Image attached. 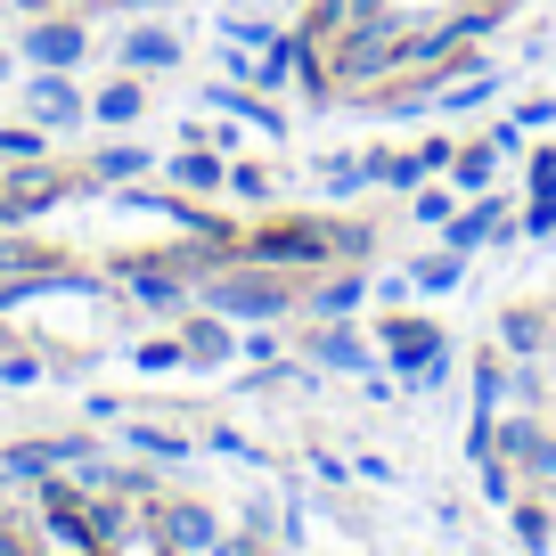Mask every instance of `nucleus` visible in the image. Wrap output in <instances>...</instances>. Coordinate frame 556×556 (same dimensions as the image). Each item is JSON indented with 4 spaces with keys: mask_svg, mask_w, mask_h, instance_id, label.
<instances>
[{
    "mask_svg": "<svg viewBox=\"0 0 556 556\" xmlns=\"http://www.w3.org/2000/svg\"><path fill=\"white\" fill-rule=\"evenodd\" d=\"M319 361H328V368H368V352H361V336H352V319H344V328H336V319H328V336H319Z\"/></svg>",
    "mask_w": 556,
    "mask_h": 556,
    "instance_id": "17",
    "label": "nucleus"
},
{
    "mask_svg": "<svg viewBox=\"0 0 556 556\" xmlns=\"http://www.w3.org/2000/svg\"><path fill=\"white\" fill-rule=\"evenodd\" d=\"M180 344H189V361H197V368H213V361H229V352H238V344H229V328H222V319H197V328L180 336Z\"/></svg>",
    "mask_w": 556,
    "mask_h": 556,
    "instance_id": "16",
    "label": "nucleus"
},
{
    "mask_svg": "<svg viewBox=\"0 0 556 556\" xmlns=\"http://www.w3.org/2000/svg\"><path fill=\"white\" fill-rule=\"evenodd\" d=\"M384 66H401V34H393V25H344V41H336V66H328V74H344V83H368V74H384Z\"/></svg>",
    "mask_w": 556,
    "mask_h": 556,
    "instance_id": "1",
    "label": "nucleus"
},
{
    "mask_svg": "<svg viewBox=\"0 0 556 556\" xmlns=\"http://www.w3.org/2000/svg\"><path fill=\"white\" fill-rule=\"evenodd\" d=\"M131 295L148 303V312H173V303H180V278H173V262H131Z\"/></svg>",
    "mask_w": 556,
    "mask_h": 556,
    "instance_id": "12",
    "label": "nucleus"
},
{
    "mask_svg": "<svg viewBox=\"0 0 556 556\" xmlns=\"http://www.w3.org/2000/svg\"><path fill=\"white\" fill-rule=\"evenodd\" d=\"M368 173H377V164H352V156H336V164H328V189H344V197H352Z\"/></svg>",
    "mask_w": 556,
    "mask_h": 556,
    "instance_id": "25",
    "label": "nucleus"
},
{
    "mask_svg": "<svg viewBox=\"0 0 556 556\" xmlns=\"http://www.w3.org/2000/svg\"><path fill=\"white\" fill-rule=\"evenodd\" d=\"M458 270H467V254H434V262H417V287H426V295H442V287H458Z\"/></svg>",
    "mask_w": 556,
    "mask_h": 556,
    "instance_id": "21",
    "label": "nucleus"
},
{
    "mask_svg": "<svg viewBox=\"0 0 556 556\" xmlns=\"http://www.w3.org/2000/svg\"><path fill=\"white\" fill-rule=\"evenodd\" d=\"M173 180H180V189H222L229 164H222V148H189V156L173 164Z\"/></svg>",
    "mask_w": 556,
    "mask_h": 556,
    "instance_id": "13",
    "label": "nucleus"
},
{
    "mask_svg": "<svg viewBox=\"0 0 556 556\" xmlns=\"http://www.w3.org/2000/svg\"><path fill=\"white\" fill-rule=\"evenodd\" d=\"M139 173H148V148H131V139L99 148V180H139Z\"/></svg>",
    "mask_w": 556,
    "mask_h": 556,
    "instance_id": "19",
    "label": "nucleus"
},
{
    "mask_svg": "<svg viewBox=\"0 0 556 556\" xmlns=\"http://www.w3.org/2000/svg\"><path fill=\"white\" fill-rule=\"evenodd\" d=\"M131 442H139V451H148V458H180V442H173V434H148V426H139Z\"/></svg>",
    "mask_w": 556,
    "mask_h": 556,
    "instance_id": "30",
    "label": "nucleus"
},
{
    "mask_svg": "<svg viewBox=\"0 0 556 556\" xmlns=\"http://www.w3.org/2000/svg\"><path fill=\"white\" fill-rule=\"evenodd\" d=\"M164 540H173L180 556H205V548H222V523H213L205 507H164Z\"/></svg>",
    "mask_w": 556,
    "mask_h": 556,
    "instance_id": "9",
    "label": "nucleus"
},
{
    "mask_svg": "<svg viewBox=\"0 0 556 556\" xmlns=\"http://www.w3.org/2000/svg\"><path fill=\"white\" fill-rule=\"evenodd\" d=\"M384 352H393V368L409 377L417 361H434V352H442V328H434V319H393V328H384Z\"/></svg>",
    "mask_w": 556,
    "mask_h": 556,
    "instance_id": "7",
    "label": "nucleus"
},
{
    "mask_svg": "<svg viewBox=\"0 0 556 556\" xmlns=\"http://www.w3.org/2000/svg\"><path fill=\"white\" fill-rule=\"evenodd\" d=\"M516 532L532 540V548H548V516H540V507H516Z\"/></svg>",
    "mask_w": 556,
    "mask_h": 556,
    "instance_id": "28",
    "label": "nucleus"
},
{
    "mask_svg": "<svg viewBox=\"0 0 556 556\" xmlns=\"http://www.w3.org/2000/svg\"><path fill=\"white\" fill-rule=\"evenodd\" d=\"M83 50H90V34L83 25H34V34H25V58H34V66H83Z\"/></svg>",
    "mask_w": 556,
    "mask_h": 556,
    "instance_id": "6",
    "label": "nucleus"
},
{
    "mask_svg": "<svg viewBox=\"0 0 556 556\" xmlns=\"http://www.w3.org/2000/svg\"><path fill=\"white\" fill-rule=\"evenodd\" d=\"M74 458H83V442H34V451H9V475H17V483H41V475L74 467Z\"/></svg>",
    "mask_w": 556,
    "mask_h": 556,
    "instance_id": "11",
    "label": "nucleus"
},
{
    "mask_svg": "<svg viewBox=\"0 0 556 556\" xmlns=\"http://www.w3.org/2000/svg\"><path fill=\"white\" fill-rule=\"evenodd\" d=\"M409 213H417V222H451V189H417Z\"/></svg>",
    "mask_w": 556,
    "mask_h": 556,
    "instance_id": "26",
    "label": "nucleus"
},
{
    "mask_svg": "<svg viewBox=\"0 0 556 556\" xmlns=\"http://www.w3.org/2000/svg\"><path fill=\"white\" fill-rule=\"evenodd\" d=\"M58 197H66V180H58V173H25V180L0 189V222H34V213H50Z\"/></svg>",
    "mask_w": 556,
    "mask_h": 556,
    "instance_id": "5",
    "label": "nucleus"
},
{
    "mask_svg": "<svg viewBox=\"0 0 556 556\" xmlns=\"http://www.w3.org/2000/svg\"><path fill=\"white\" fill-rule=\"evenodd\" d=\"M0 156L34 164V156H41V131H17V123H0Z\"/></svg>",
    "mask_w": 556,
    "mask_h": 556,
    "instance_id": "24",
    "label": "nucleus"
},
{
    "mask_svg": "<svg viewBox=\"0 0 556 556\" xmlns=\"http://www.w3.org/2000/svg\"><path fill=\"white\" fill-rule=\"evenodd\" d=\"M491 164H500V148H451L458 189H491Z\"/></svg>",
    "mask_w": 556,
    "mask_h": 556,
    "instance_id": "18",
    "label": "nucleus"
},
{
    "mask_svg": "<svg viewBox=\"0 0 556 556\" xmlns=\"http://www.w3.org/2000/svg\"><path fill=\"white\" fill-rule=\"evenodd\" d=\"M205 295H213V312H229V319H278L287 312V295H278L270 278H213Z\"/></svg>",
    "mask_w": 556,
    "mask_h": 556,
    "instance_id": "3",
    "label": "nucleus"
},
{
    "mask_svg": "<svg viewBox=\"0 0 556 556\" xmlns=\"http://www.w3.org/2000/svg\"><path fill=\"white\" fill-rule=\"evenodd\" d=\"M0 74H9V58H0Z\"/></svg>",
    "mask_w": 556,
    "mask_h": 556,
    "instance_id": "34",
    "label": "nucleus"
},
{
    "mask_svg": "<svg viewBox=\"0 0 556 556\" xmlns=\"http://www.w3.org/2000/svg\"><path fill=\"white\" fill-rule=\"evenodd\" d=\"M532 336H540V319H532V312H507V344L523 352V344H532Z\"/></svg>",
    "mask_w": 556,
    "mask_h": 556,
    "instance_id": "29",
    "label": "nucleus"
},
{
    "mask_svg": "<svg viewBox=\"0 0 556 556\" xmlns=\"http://www.w3.org/2000/svg\"><path fill=\"white\" fill-rule=\"evenodd\" d=\"M556 229V180H532V213H523V238H548Z\"/></svg>",
    "mask_w": 556,
    "mask_h": 556,
    "instance_id": "22",
    "label": "nucleus"
},
{
    "mask_svg": "<svg viewBox=\"0 0 556 556\" xmlns=\"http://www.w3.org/2000/svg\"><path fill=\"white\" fill-rule=\"evenodd\" d=\"M139 106H148L139 83H106L99 99H90V115H99V123H139Z\"/></svg>",
    "mask_w": 556,
    "mask_h": 556,
    "instance_id": "14",
    "label": "nucleus"
},
{
    "mask_svg": "<svg viewBox=\"0 0 556 556\" xmlns=\"http://www.w3.org/2000/svg\"><path fill=\"white\" fill-rule=\"evenodd\" d=\"M131 361L148 368V377H164V368H180V361H189V344H173V336H156V344H139Z\"/></svg>",
    "mask_w": 556,
    "mask_h": 556,
    "instance_id": "23",
    "label": "nucleus"
},
{
    "mask_svg": "<svg viewBox=\"0 0 556 556\" xmlns=\"http://www.w3.org/2000/svg\"><path fill=\"white\" fill-rule=\"evenodd\" d=\"M164 556H180V548H173V540H164Z\"/></svg>",
    "mask_w": 556,
    "mask_h": 556,
    "instance_id": "33",
    "label": "nucleus"
},
{
    "mask_svg": "<svg viewBox=\"0 0 556 556\" xmlns=\"http://www.w3.org/2000/svg\"><path fill=\"white\" fill-rule=\"evenodd\" d=\"M123 66H148V74L180 66V34H164V25H131V34H123Z\"/></svg>",
    "mask_w": 556,
    "mask_h": 556,
    "instance_id": "8",
    "label": "nucleus"
},
{
    "mask_svg": "<svg viewBox=\"0 0 556 556\" xmlns=\"http://www.w3.org/2000/svg\"><path fill=\"white\" fill-rule=\"evenodd\" d=\"M254 262H270V270H303V262H328L336 254V229H312V222H287V229H262L254 245H245Z\"/></svg>",
    "mask_w": 556,
    "mask_h": 556,
    "instance_id": "2",
    "label": "nucleus"
},
{
    "mask_svg": "<svg viewBox=\"0 0 556 556\" xmlns=\"http://www.w3.org/2000/svg\"><path fill=\"white\" fill-rule=\"evenodd\" d=\"M361 295H368V278H328V287L312 295V312L319 319H352V312H361Z\"/></svg>",
    "mask_w": 556,
    "mask_h": 556,
    "instance_id": "15",
    "label": "nucleus"
},
{
    "mask_svg": "<svg viewBox=\"0 0 556 556\" xmlns=\"http://www.w3.org/2000/svg\"><path fill=\"white\" fill-rule=\"evenodd\" d=\"M17 9H41V0H17Z\"/></svg>",
    "mask_w": 556,
    "mask_h": 556,
    "instance_id": "32",
    "label": "nucleus"
},
{
    "mask_svg": "<svg viewBox=\"0 0 556 556\" xmlns=\"http://www.w3.org/2000/svg\"><path fill=\"white\" fill-rule=\"evenodd\" d=\"M222 115H238V123H254V131H278V106H254V99H238V90H205Z\"/></svg>",
    "mask_w": 556,
    "mask_h": 556,
    "instance_id": "20",
    "label": "nucleus"
},
{
    "mask_svg": "<svg viewBox=\"0 0 556 556\" xmlns=\"http://www.w3.org/2000/svg\"><path fill=\"white\" fill-rule=\"evenodd\" d=\"M491 238H507V213L491 205V197H475V213L451 222V254H475V245H491Z\"/></svg>",
    "mask_w": 556,
    "mask_h": 556,
    "instance_id": "10",
    "label": "nucleus"
},
{
    "mask_svg": "<svg viewBox=\"0 0 556 556\" xmlns=\"http://www.w3.org/2000/svg\"><path fill=\"white\" fill-rule=\"evenodd\" d=\"M25 106H34L41 123H83V90L66 83V66H41L34 83H25Z\"/></svg>",
    "mask_w": 556,
    "mask_h": 556,
    "instance_id": "4",
    "label": "nucleus"
},
{
    "mask_svg": "<svg viewBox=\"0 0 556 556\" xmlns=\"http://www.w3.org/2000/svg\"><path fill=\"white\" fill-rule=\"evenodd\" d=\"M0 556H25V540H17V532H0Z\"/></svg>",
    "mask_w": 556,
    "mask_h": 556,
    "instance_id": "31",
    "label": "nucleus"
},
{
    "mask_svg": "<svg viewBox=\"0 0 556 556\" xmlns=\"http://www.w3.org/2000/svg\"><path fill=\"white\" fill-rule=\"evenodd\" d=\"M229 189H238V197H270V173H262V164H238V173H229Z\"/></svg>",
    "mask_w": 556,
    "mask_h": 556,
    "instance_id": "27",
    "label": "nucleus"
}]
</instances>
